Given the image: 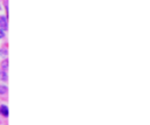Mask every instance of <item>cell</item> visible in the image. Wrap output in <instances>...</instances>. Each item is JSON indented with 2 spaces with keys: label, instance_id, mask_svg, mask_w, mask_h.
<instances>
[{
  "label": "cell",
  "instance_id": "cell-4",
  "mask_svg": "<svg viewBox=\"0 0 150 125\" xmlns=\"http://www.w3.org/2000/svg\"><path fill=\"white\" fill-rule=\"evenodd\" d=\"M7 86L6 85H4V84H0V95H5V93H7Z\"/></svg>",
  "mask_w": 150,
  "mask_h": 125
},
{
  "label": "cell",
  "instance_id": "cell-5",
  "mask_svg": "<svg viewBox=\"0 0 150 125\" xmlns=\"http://www.w3.org/2000/svg\"><path fill=\"white\" fill-rule=\"evenodd\" d=\"M1 68H2V70H7V68H8V60L7 58L1 62Z\"/></svg>",
  "mask_w": 150,
  "mask_h": 125
},
{
  "label": "cell",
  "instance_id": "cell-7",
  "mask_svg": "<svg viewBox=\"0 0 150 125\" xmlns=\"http://www.w3.org/2000/svg\"><path fill=\"white\" fill-rule=\"evenodd\" d=\"M4 37H5V32L0 28V40H1V39H4Z\"/></svg>",
  "mask_w": 150,
  "mask_h": 125
},
{
  "label": "cell",
  "instance_id": "cell-2",
  "mask_svg": "<svg viewBox=\"0 0 150 125\" xmlns=\"http://www.w3.org/2000/svg\"><path fill=\"white\" fill-rule=\"evenodd\" d=\"M0 114H1L2 117H8L9 110H8V106H7V105H5V104L0 105Z\"/></svg>",
  "mask_w": 150,
  "mask_h": 125
},
{
  "label": "cell",
  "instance_id": "cell-6",
  "mask_svg": "<svg viewBox=\"0 0 150 125\" xmlns=\"http://www.w3.org/2000/svg\"><path fill=\"white\" fill-rule=\"evenodd\" d=\"M7 54H8L7 49H4V48H1V49H0V56H1V57H6V56H7Z\"/></svg>",
  "mask_w": 150,
  "mask_h": 125
},
{
  "label": "cell",
  "instance_id": "cell-1",
  "mask_svg": "<svg viewBox=\"0 0 150 125\" xmlns=\"http://www.w3.org/2000/svg\"><path fill=\"white\" fill-rule=\"evenodd\" d=\"M0 28L6 32L8 29V20H7V16H0Z\"/></svg>",
  "mask_w": 150,
  "mask_h": 125
},
{
  "label": "cell",
  "instance_id": "cell-3",
  "mask_svg": "<svg viewBox=\"0 0 150 125\" xmlns=\"http://www.w3.org/2000/svg\"><path fill=\"white\" fill-rule=\"evenodd\" d=\"M0 79L1 81H7L8 77H7V71L6 70H0Z\"/></svg>",
  "mask_w": 150,
  "mask_h": 125
}]
</instances>
